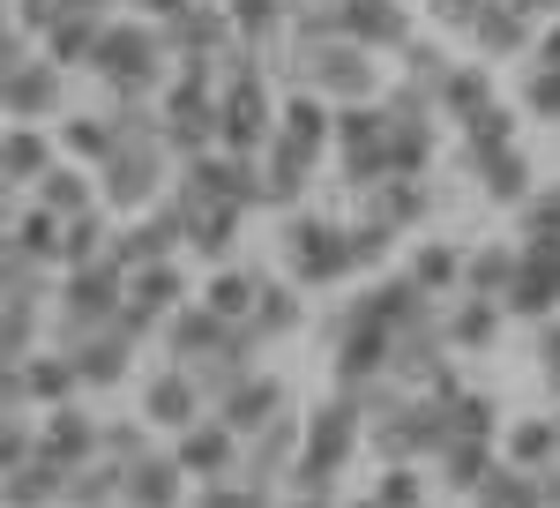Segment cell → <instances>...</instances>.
I'll return each mask as SVG.
<instances>
[{
	"instance_id": "8fae6325",
	"label": "cell",
	"mask_w": 560,
	"mask_h": 508,
	"mask_svg": "<svg viewBox=\"0 0 560 508\" xmlns=\"http://www.w3.org/2000/svg\"><path fill=\"white\" fill-rule=\"evenodd\" d=\"M210 412H217L224 426H232L240 441H247V434H261V426L277 419V412H292V381H284V374H269V367H255V374H240V381H232V389L217 396Z\"/></svg>"
},
{
	"instance_id": "8d00e7d4",
	"label": "cell",
	"mask_w": 560,
	"mask_h": 508,
	"mask_svg": "<svg viewBox=\"0 0 560 508\" xmlns=\"http://www.w3.org/2000/svg\"><path fill=\"white\" fill-rule=\"evenodd\" d=\"M433 158H441V120L388 127V180H433Z\"/></svg>"
},
{
	"instance_id": "94428289",
	"label": "cell",
	"mask_w": 560,
	"mask_h": 508,
	"mask_svg": "<svg viewBox=\"0 0 560 508\" xmlns=\"http://www.w3.org/2000/svg\"><path fill=\"white\" fill-rule=\"evenodd\" d=\"M120 508H128V501H120Z\"/></svg>"
},
{
	"instance_id": "ac0fdd59",
	"label": "cell",
	"mask_w": 560,
	"mask_h": 508,
	"mask_svg": "<svg viewBox=\"0 0 560 508\" xmlns=\"http://www.w3.org/2000/svg\"><path fill=\"white\" fill-rule=\"evenodd\" d=\"M173 457L187 464V478L202 486V478H224V471H240L247 441H240V434H232V426H224V419L210 412V419H195V426H187V434H173Z\"/></svg>"
},
{
	"instance_id": "ab89813d",
	"label": "cell",
	"mask_w": 560,
	"mask_h": 508,
	"mask_svg": "<svg viewBox=\"0 0 560 508\" xmlns=\"http://www.w3.org/2000/svg\"><path fill=\"white\" fill-rule=\"evenodd\" d=\"M31 195H38L45 210H60V217H83V210H97V203H105V195H97V172H90V165H68V158L45 172Z\"/></svg>"
},
{
	"instance_id": "91938a15",
	"label": "cell",
	"mask_w": 560,
	"mask_h": 508,
	"mask_svg": "<svg viewBox=\"0 0 560 508\" xmlns=\"http://www.w3.org/2000/svg\"><path fill=\"white\" fill-rule=\"evenodd\" d=\"M345 508H382V501H374V494H345Z\"/></svg>"
},
{
	"instance_id": "f5cc1de1",
	"label": "cell",
	"mask_w": 560,
	"mask_h": 508,
	"mask_svg": "<svg viewBox=\"0 0 560 508\" xmlns=\"http://www.w3.org/2000/svg\"><path fill=\"white\" fill-rule=\"evenodd\" d=\"M427 15L441 31H456V38H471V23L486 15V0H427Z\"/></svg>"
},
{
	"instance_id": "30bf717a",
	"label": "cell",
	"mask_w": 560,
	"mask_h": 508,
	"mask_svg": "<svg viewBox=\"0 0 560 508\" xmlns=\"http://www.w3.org/2000/svg\"><path fill=\"white\" fill-rule=\"evenodd\" d=\"M337 23H345L351 45H366V53H404V45L419 38V15H411V0H337Z\"/></svg>"
},
{
	"instance_id": "7c38bea8",
	"label": "cell",
	"mask_w": 560,
	"mask_h": 508,
	"mask_svg": "<svg viewBox=\"0 0 560 508\" xmlns=\"http://www.w3.org/2000/svg\"><path fill=\"white\" fill-rule=\"evenodd\" d=\"M441 210H448V195L433 180H382V187L359 195V217H382L388 232H427Z\"/></svg>"
},
{
	"instance_id": "c3c4849f",
	"label": "cell",
	"mask_w": 560,
	"mask_h": 508,
	"mask_svg": "<svg viewBox=\"0 0 560 508\" xmlns=\"http://www.w3.org/2000/svg\"><path fill=\"white\" fill-rule=\"evenodd\" d=\"M382 105H388V120H396V127H411V120H441L433 90H427V83H411V76H388ZM441 127H448V120H441Z\"/></svg>"
},
{
	"instance_id": "11a10c76",
	"label": "cell",
	"mask_w": 560,
	"mask_h": 508,
	"mask_svg": "<svg viewBox=\"0 0 560 508\" xmlns=\"http://www.w3.org/2000/svg\"><path fill=\"white\" fill-rule=\"evenodd\" d=\"M187 8H195V0H135V15H150V23H173Z\"/></svg>"
},
{
	"instance_id": "4316f807",
	"label": "cell",
	"mask_w": 560,
	"mask_h": 508,
	"mask_svg": "<svg viewBox=\"0 0 560 508\" xmlns=\"http://www.w3.org/2000/svg\"><path fill=\"white\" fill-rule=\"evenodd\" d=\"M8 247L38 254V262H52L60 269V247H68V217L45 210L38 195H8Z\"/></svg>"
},
{
	"instance_id": "f35d334b",
	"label": "cell",
	"mask_w": 560,
	"mask_h": 508,
	"mask_svg": "<svg viewBox=\"0 0 560 508\" xmlns=\"http://www.w3.org/2000/svg\"><path fill=\"white\" fill-rule=\"evenodd\" d=\"M97 113L113 120V135H120V142H165V105H158V97L105 90V97H97Z\"/></svg>"
},
{
	"instance_id": "e0dca14e",
	"label": "cell",
	"mask_w": 560,
	"mask_h": 508,
	"mask_svg": "<svg viewBox=\"0 0 560 508\" xmlns=\"http://www.w3.org/2000/svg\"><path fill=\"white\" fill-rule=\"evenodd\" d=\"M60 127H38V120H8V150H0V172H8V195H31L45 172L60 165Z\"/></svg>"
},
{
	"instance_id": "44dd1931",
	"label": "cell",
	"mask_w": 560,
	"mask_h": 508,
	"mask_svg": "<svg viewBox=\"0 0 560 508\" xmlns=\"http://www.w3.org/2000/svg\"><path fill=\"white\" fill-rule=\"evenodd\" d=\"M247 217H255V210L202 203V210L187 217V262H202V269H217V262H240V247H247Z\"/></svg>"
},
{
	"instance_id": "816d5d0a",
	"label": "cell",
	"mask_w": 560,
	"mask_h": 508,
	"mask_svg": "<svg viewBox=\"0 0 560 508\" xmlns=\"http://www.w3.org/2000/svg\"><path fill=\"white\" fill-rule=\"evenodd\" d=\"M419 396H433V404H448V412H456V404L471 396V381H464V367H456V351H448V359H441V367H433V374L419 381Z\"/></svg>"
},
{
	"instance_id": "b9f144b4",
	"label": "cell",
	"mask_w": 560,
	"mask_h": 508,
	"mask_svg": "<svg viewBox=\"0 0 560 508\" xmlns=\"http://www.w3.org/2000/svg\"><path fill=\"white\" fill-rule=\"evenodd\" d=\"M224 15H232V31L261 53H277V45L292 38V15H284V0H224Z\"/></svg>"
},
{
	"instance_id": "d6a6232c",
	"label": "cell",
	"mask_w": 560,
	"mask_h": 508,
	"mask_svg": "<svg viewBox=\"0 0 560 508\" xmlns=\"http://www.w3.org/2000/svg\"><path fill=\"white\" fill-rule=\"evenodd\" d=\"M60 150H68V165L105 172L113 158H120V150H128V142L113 135V120H105V113H83V105H75V113L60 120Z\"/></svg>"
},
{
	"instance_id": "484cf974",
	"label": "cell",
	"mask_w": 560,
	"mask_h": 508,
	"mask_svg": "<svg viewBox=\"0 0 560 508\" xmlns=\"http://www.w3.org/2000/svg\"><path fill=\"white\" fill-rule=\"evenodd\" d=\"M75 374H83V389L90 396H113V389H128V381H142V344H128V337H90L83 351H75Z\"/></svg>"
},
{
	"instance_id": "6da1fadb",
	"label": "cell",
	"mask_w": 560,
	"mask_h": 508,
	"mask_svg": "<svg viewBox=\"0 0 560 508\" xmlns=\"http://www.w3.org/2000/svg\"><path fill=\"white\" fill-rule=\"evenodd\" d=\"M173 68H179L173 45H165V31H158L150 15H113L83 76L97 90H135V97H158V90L173 83Z\"/></svg>"
},
{
	"instance_id": "277c9868",
	"label": "cell",
	"mask_w": 560,
	"mask_h": 508,
	"mask_svg": "<svg viewBox=\"0 0 560 508\" xmlns=\"http://www.w3.org/2000/svg\"><path fill=\"white\" fill-rule=\"evenodd\" d=\"M359 449H366V419L329 389L322 404H306V449H300V464H292L284 486H345Z\"/></svg>"
},
{
	"instance_id": "f1b7e54d",
	"label": "cell",
	"mask_w": 560,
	"mask_h": 508,
	"mask_svg": "<svg viewBox=\"0 0 560 508\" xmlns=\"http://www.w3.org/2000/svg\"><path fill=\"white\" fill-rule=\"evenodd\" d=\"M516 277H523V240H471V254H464V292L509 299Z\"/></svg>"
},
{
	"instance_id": "7bdbcfd3",
	"label": "cell",
	"mask_w": 560,
	"mask_h": 508,
	"mask_svg": "<svg viewBox=\"0 0 560 508\" xmlns=\"http://www.w3.org/2000/svg\"><path fill=\"white\" fill-rule=\"evenodd\" d=\"M128 501V464H113V457H97L68 478V508H120Z\"/></svg>"
},
{
	"instance_id": "6f0895ef",
	"label": "cell",
	"mask_w": 560,
	"mask_h": 508,
	"mask_svg": "<svg viewBox=\"0 0 560 508\" xmlns=\"http://www.w3.org/2000/svg\"><path fill=\"white\" fill-rule=\"evenodd\" d=\"M538 60H553V68H560V15L546 23V31H538Z\"/></svg>"
},
{
	"instance_id": "5bb4252c",
	"label": "cell",
	"mask_w": 560,
	"mask_h": 508,
	"mask_svg": "<svg viewBox=\"0 0 560 508\" xmlns=\"http://www.w3.org/2000/svg\"><path fill=\"white\" fill-rule=\"evenodd\" d=\"M538 15L523 8V0H486V15L471 23V53L478 60H530L538 53Z\"/></svg>"
},
{
	"instance_id": "836d02e7",
	"label": "cell",
	"mask_w": 560,
	"mask_h": 508,
	"mask_svg": "<svg viewBox=\"0 0 560 508\" xmlns=\"http://www.w3.org/2000/svg\"><path fill=\"white\" fill-rule=\"evenodd\" d=\"M464 254H471L464 240H419L404 269H411V285H419V292L456 299V292H464Z\"/></svg>"
},
{
	"instance_id": "f546056e",
	"label": "cell",
	"mask_w": 560,
	"mask_h": 508,
	"mask_svg": "<svg viewBox=\"0 0 560 508\" xmlns=\"http://www.w3.org/2000/svg\"><path fill=\"white\" fill-rule=\"evenodd\" d=\"M471 180H478V195H486L493 210H523V203H530V195L546 187V180H538V165H530V150H523V142H516V150H501L493 165H478Z\"/></svg>"
},
{
	"instance_id": "d590c367",
	"label": "cell",
	"mask_w": 560,
	"mask_h": 508,
	"mask_svg": "<svg viewBox=\"0 0 560 508\" xmlns=\"http://www.w3.org/2000/svg\"><path fill=\"white\" fill-rule=\"evenodd\" d=\"M68 478L52 457H31V464H8V508H68Z\"/></svg>"
},
{
	"instance_id": "9a60e30c",
	"label": "cell",
	"mask_w": 560,
	"mask_h": 508,
	"mask_svg": "<svg viewBox=\"0 0 560 508\" xmlns=\"http://www.w3.org/2000/svg\"><path fill=\"white\" fill-rule=\"evenodd\" d=\"M38 457H52L60 471H83L105 457V412H90V396L83 404H60V412H45V449Z\"/></svg>"
},
{
	"instance_id": "cb8c5ba5",
	"label": "cell",
	"mask_w": 560,
	"mask_h": 508,
	"mask_svg": "<svg viewBox=\"0 0 560 508\" xmlns=\"http://www.w3.org/2000/svg\"><path fill=\"white\" fill-rule=\"evenodd\" d=\"M441 322H448V351L464 359V351H493L501 344V330H509V307L486 292H456L448 307H441Z\"/></svg>"
},
{
	"instance_id": "3957f363",
	"label": "cell",
	"mask_w": 560,
	"mask_h": 508,
	"mask_svg": "<svg viewBox=\"0 0 560 508\" xmlns=\"http://www.w3.org/2000/svg\"><path fill=\"white\" fill-rule=\"evenodd\" d=\"M277 262L284 277L306 285V292H329L359 277V254H351V217H322V210H292L277 224Z\"/></svg>"
},
{
	"instance_id": "5b68a950",
	"label": "cell",
	"mask_w": 560,
	"mask_h": 508,
	"mask_svg": "<svg viewBox=\"0 0 560 508\" xmlns=\"http://www.w3.org/2000/svg\"><path fill=\"white\" fill-rule=\"evenodd\" d=\"M448 434H456V412L411 389L382 426H366V457H374V464H433V457L448 449Z\"/></svg>"
},
{
	"instance_id": "7402d4cb",
	"label": "cell",
	"mask_w": 560,
	"mask_h": 508,
	"mask_svg": "<svg viewBox=\"0 0 560 508\" xmlns=\"http://www.w3.org/2000/svg\"><path fill=\"white\" fill-rule=\"evenodd\" d=\"M187 501H195V478L173 457V441L150 449L142 464H128V508H187Z\"/></svg>"
},
{
	"instance_id": "1f68e13d",
	"label": "cell",
	"mask_w": 560,
	"mask_h": 508,
	"mask_svg": "<svg viewBox=\"0 0 560 508\" xmlns=\"http://www.w3.org/2000/svg\"><path fill=\"white\" fill-rule=\"evenodd\" d=\"M493 97H501V90H493V60H478V53H471V60H456V76L441 83L433 105H441V120H448V127H464V120H478Z\"/></svg>"
},
{
	"instance_id": "e575fe53",
	"label": "cell",
	"mask_w": 560,
	"mask_h": 508,
	"mask_svg": "<svg viewBox=\"0 0 560 508\" xmlns=\"http://www.w3.org/2000/svg\"><path fill=\"white\" fill-rule=\"evenodd\" d=\"M195 292H202V285L187 277V254H173V262H142V269H135V285H128V299H142L150 314H179Z\"/></svg>"
},
{
	"instance_id": "bcb514c9",
	"label": "cell",
	"mask_w": 560,
	"mask_h": 508,
	"mask_svg": "<svg viewBox=\"0 0 560 508\" xmlns=\"http://www.w3.org/2000/svg\"><path fill=\"white\" fill-rule=\"evenodd\" d=\"M471 508H538V478L530 471H516L509 457L486 471V486L471 494Z\"/></svg>"
},
{
	"instance_id": "681fc988",
	"label": "cell",
	"mask_w": 560,
	"mask_h": 508,
	"mask_svg": "<svg viewBox=\"0 0 560 508\" xmlns=\"http://www.w3.org/2000/svg\"><path fill=\"white\" fill-rule=\"evenodd\" d=\"M516 240L523 247H530V240H560V180H546V187L516 210Z\"/></svg>"
},
{
	"instance_id": "d6986e66",
	"label": "cell",
	"mask_w": 560,
	"mask_h": 508,
	"mask_svg": "<svg viewBox=\"0 0 560 508\" xmlns=\"http://www.w3.org/2000/svg\"><path fill=\"white\" fill-rule=\"evenodd\" d=\"M269 277H277V269H261V262H247V254H240V262H217L195 299H202V307H217L224 322H255V307H261V292H269Z\"/></svg>"
},
{
	"instance_id": "680465c9",
	"label": "cell",
	"mask_w": 560,
	"mask_h": 508,
	"mask_svg": "<svg viewBox=\"0 0 560 508\" xmlns=\"http://www.w3.org/2000/svg\"><path fill=\"white\" fill-rule=\"evenodd\" d=\"M523 8H530L538 23H553V15H560V0H523Z\"/></svg>"
},
{
	"instance_id": "83f0119b",
	"label": "cell",
	"mask_w": 560,
	"mask_h": 508,
	"mask_svg": "<svg viewBox=\"0 0 560 508\" xmlns=\"http://www.w3.org/2000/svg\"><path fill=\"white\" fill-rule=\"evenodd\" d=\"M493 464H501V441H486V434H448V449L433 457V486H441V494H478Z\"/></svg>"
},
{
	"instance_id": "ee69618b",
	"label": "cell",
	"mask_w": 560,
	"mask_h": 508,
	"mask_svg": "<svg viewBox=\"0 0 560 508\" xmlns=\"http://www.w3.org/2000/svg\"><path fill=\"white\" fill-rule=\"evenodd\" d=\"M523 76H516V105H523V120H553L560 127V68L553 60H516Z\"/></svg>"
},
{
	"instance_id": "db71d44e",
	"label": "cell",
	"mask_w": 560,
	"mask_h": 508,
	"mask_svg": "<svg viewBox=\"0 0 560 508\" xmlns=\"http://www.w3.org/2000/svg\"><path fill=\"white\" fill-rule=\"evenodd\" d=\"M277 508H345V486H284Z\"/></svg>"
},
{
	"instance_id": "ffe728a7",
	"label": "cell",
	"mask_w": 560,
	"mask_h": 508,
	"mask_svg": "<svg viewBox=\"0 0 560 508\" xmlns=\"http://www.w3.org/2000/svg\"><path fill=\"white\" fill-rule=\"evenodd\" d=\"M300 449H306V412L292 404V412H277L261 434H247V457H240V464L255 471V478H269V486H284L292 464H300Z\"/></svg>"
},
{
	"instance_id": "ba28073f",
	"label": "cell",
	"mask_w": 560,
	"mask_h": 508,
	"mask_svg": "<svg viewBox=\"0 0 560 508\" xmlns=\"http://www.w3.org/2000/svg\"><path fill=\"white\" fill-rule=\"evenodd\" d=\"M277 97L284 90L255 76V83H224V135H217V150L224 158H261L269 142H277Z\"/></svg>"
},
{
	"instance_id": "9c48e42d",
	"label": "cell",
	"mask_w": 560,
	"mask_h": 508,
	"mask_svg": "<svg viewBox=\"0 0 560 508\" xmlns=\"http://www.w3.org/2000/svg\"><path fill=\"white\" fill-rule=\"evenodd\" d=\"M135 269L120 262V254L105 247L97 262H75V269H60V299L52 307H75V314H97V322H113V307L128 299Z\"/></svg>"
},
{
	"instance_id": "2e32d148",
	"label": "cell",
	"mask_w": 560,
	"mask_h": 508,
	"mask_svg": "<svg viewBox=\"0 0 560 508\" xmlns=\"http://www.w3.org/2000/svg\"><path fill=\"white\" fill-rule=\"evenodd\" d=\"M158 31H165V45H173V60H224V53L240 45L232 15H224V0H195L187 15L158 23Z\"/></svg>"
},
{
	"instance_id": "f6af8a7d",
	"label": "cell",
	"mask_w": 560,
	"mask_h": 508,
	"mask_svg": "<svg viewBox=\"0 0 560 508\" xmlns=\"http://www.w3.org/2000/svg\"><path fill=\"white\" fill-rule=\"evenodd\" d=\"M366 494H374L382 508H433L427 501V464H374Z\"/></svg>"
},
{
	"instance_id": "7a4b0ae2",
	"label": "cell",
	"mask_w": 560,
	"mask_h": 508,
	"mask_svg": "<svg viewBox=\"0 0 560 508\" xmlns=\"http://www.w3.org/2000/svg\"><path fill=\"white\" fill-rule=\"evenodd\" d=\"M68 68L38 45V31H15L8 23V45H0V97H8V120H38L60 127L75 105H68Z\"/></svg>"
},
{
	"instance_id": "4dcf8cb0",
	"label": "cell",
	"mask_w": 560,
	"mask_h": 508,
	"mask_svg": "<svg viewBox=\"0 0 560 508\" xmlns=\"http://www.w3.org/2000/svg\"><path fill=\"white\" fill-rule=\"evenodd\" d=\"M501 457H509L516 471L560 464V412H523V419H509V434H501Z\"/></svg>"
},
{
	"instance_id": "52a82bcc",
	"label": "cell",
	"mask_w": 560,
	"mask_h": 508,
	"mask_svg": "<svg viewBox=\"0 0 560 508\" xmlns=\"http://www.w3.org/2000/svg\"><path fill=\"white\" fill-rule=\"evenodd\" d=\"M135 412L158 426V434H187L195 419H210V396H202L195 367L158 359V367H142V381H135Z\"/></svg>"
},
{
	"instance_id": "60d3db41",
	"label": "cell",
	"mask_w": 560,
	"mask_h": 508,
	"mask_svg": "<svg viewBox=\"0 0 560 508\" xmlns=\"http://www.w3.org/2000/svg\"><path fill=\"white\" fill-rule=\"evenodd\" d=\"M255 330L269 344L300 337V330H306V285H292V277L277 269V277H269V292H261V307H255Z\"/></svg>"
},
{
	"instance_id": "d4e9b609",
	"label": "cell",
	"mask_w": 560,
	"mask_h": 508,
	"mask_svg": "<svg viewBox=\"0 0 560 508\" xmlns=\"http://www.w3.org/2000/svg\"><path fill=\"white\" fill-rule=\"evenodd\" d=\"M523 142V105H509V97H493L478 120H464V142H456V165L478 172V165H493L501 150H516Z\"/></svg>"
},
{
	"instance_id": "603a6c76",
	"label": "cell",
	"mask_w": 560,
	"mask_h": 508,
	"mask_svg": "<svg viewBox=\"0 0 560 508\" xmlns=\"http://www.w3.org/2000/svg\"><path fill=\"white\" fill-rule=\"evenodd\" d=\"M261 172H269V210H306V195H314V172H322V158L314 150H300L292 135H277L269 150H261Z\"/></svg>"
},
{
	"instance_id": "74e56055",
	"label": "cell",
	"mask_w": 560,
	"mask_h": 508,
	"mask_svg": "<svg viewBox=\"0 0 560 508\" xmlns=\"http://www.w3.org/2000/svg\"><path fill=\"white\" fill-rule=\"evenodd\" d=\"M284 501V486H269V478H255V471H224V478H202L195 486V501L187 508H277Z\"/></svg>"
},
{
	"instance_id": "7dc6e473",
	"label": "cell",
	"mask_w": 560,
	"mask_h": 508,
	"mask_svg": "<svg viewBox=\"0 0 560 508\" xmlns=\"http://www.w3.org/2000/svg\"><path fill=\"white\" fill-rule=\"evenodd\" d=\"M396 60H404V76H411V83H427L433 97H441V83L456 76V53H448V45L433 38V31H427V38H411L404 53H396Z\"/></svg>"
},
{
	"instance_id": "f907efd6",
	"label": "cell",
	"mask_w": 560,
	"mask_h": 508,
	"mask_svg": "<svg viewBox=\"0 0 560 508\" xmlns=\"http://www.w3.org/2000/svg\"><path fill=\"white\" fill-rule=\"evenodd\" d=\"M404 232H388L382 217H351V254H359V269H382V254L396 247Z\"/></svg>"
},
{
	"instance_id": "4fadbf2b",
	"label": "cell",
	"mask_w": 560,
	"mask_h": 508,
	"mask_svg": "<svg viewBox=\"0 0 560 508\" xmlns=\"http://www.w3.org/2000/svg\"><path fill=\"white\" fill-rule=\"evenodd\" d=\"M224 337H232V322H224L217 307H202V299H187L179 314H165L158 359H173V367H210L217 351H224Z\"/></svg>"
},
{
	"instance_id": "9f6ffc18",
	"label": "cell",
	"mask_w": 560,
	"mask_h": 508,
	"mask_svg": "<svg viewBox=\"0 0 560 508\" xmlns=\"http://www.w3.org/2000/svg\"><path fill=\"white\" fill-rule=\"evenodd\" d=\"M530 478H538V508H560V464L530 471Z\"/></svg>"
},
{
	"instance_id": "8992f818",
	"label": "cell",
	"mask_w": 560,
	"mask_h": 508,
	"mask_svg": "<svg viewBox=\"0 0 560 508\" xmlns=\"http://www.w3.org/2000/svg\"><path fill=\"white\" fill-rule=\"evenodd\" d=\"M173 150L165 142H128L113 165L97 172V195H105V210L113 217H135L150 210V203H165V187H173Z\"/></svg>"
}]
</instances>
